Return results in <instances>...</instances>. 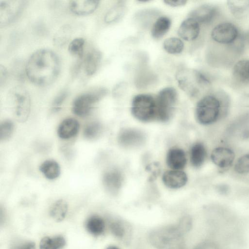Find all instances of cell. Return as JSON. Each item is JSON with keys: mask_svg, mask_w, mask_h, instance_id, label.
Segmentation results:
<instances>
[{"mask_svg": "<svg viewBox=\"0 0 249 249\" xmlns=\"http://www.w3.org/2000/svg\"><path fill=\"white\" fill-rule=\"evenodd\" d=\"M143 137L142 133L134 129L124 130L119 137L120 143L125 146H134L139 145L143 141Z\"/></svg>", "mask_w": 249, "mask_h": 249, "instance_id": "20", "label": "cell"}, {"mask_svg": "<svg viewBox=\"0 0 249 249\" xmlns=\"http://www.w3.org/2000/svg\"><path fill=\"white\" fill-rule=\"evenodd\" d=\"M163 2L166 5L171 7H178L185 5L187 1L183 0H164Z\"/></svg>", "mask_w": 249, "mask_h": 249, "instance_id": "40", "label": "cell"}, {"mask_svg": "<svg viewBox=\"0 0 249 249\" xmlns=\"http://www.w3.org/2000/svg\"><path fill=\"white\" fill-rule=\"evenodd\" d=\"M101 52L96 49H92L85 55L83 66L85 73L88 76L94 74L97 71L101 61Z\"/></svg>", "mask_w": 249, "mask_h": 249, "instance_id": "16", "label": "cell"}, {"mask_svg": "<svg viewBox=\"0 0 249 249\" xmlns=\"http://www.w3.org/2000/svg\"><path fill=\"white\" fill-rule=\"evenodd\" d=\"M216 8L212 5L203 4L193 10L189 14V18L196 20L199 24L210 22L216 15Z\"/></svg>", "mask_w": 249, "mask_h": 249, "instance_id": "13", "label": "cell"}, {"mask_svg": "<svg viewBox=\"0 0 249 249\" xmlns=\"http://www.w3.org/2000/svg\"><path fill=\"white\" fill-rule=\"evenodd\" d=\"M66 244L64 238L61 236L45 237L40 243V249H61Z\"/></svg>", "mask_w": 249, "mask_h": 249, "instance_id": "29", "label": "cell"}, {"mask_svg": "<svg viewBox=\"0 0 249 249\" xmlns=\"http://www.w3.org/2000/svg\"><path fill=\"white\" fill-rule=\"evenodd\" d=\"M232 73L237 81L249 84V60L243 59L238 61L233 67Z\"/></svg>", "mask_w": 249, "mask_h": 249, "instance_id": "21", "label": "cell"}, {"mask_svg": "<svg viewBox=\"0 0 249 249\" xmlns=\"http://www.w3.org/2000/svg\"><path fill=\"white\" fill-rule=\"evenodd\" d=\"M222 100L213 95L202 98L197 103L196 116L197 121L202 124L208 125L214 123L220 116L223 106Z\"/></svg>", "mask_w": 249, "mask_h": 249, "instance_id": "4", "label": "cell"}, {"mask_svg": "<svg viewBox=\"0 0 249 249\" xmlns=\"http://www.w3.org/2000/svg\"><path fill=\"white\" fill-rule=\"evenodd\" d=\"M218 189L220 191V192H222V193H225L226 192H227L228 188H226V186L225 185H221L218 188Z\"/></svg>", "mask_w": 249, "mask_h": 249, "instance_id": "42", "label": "cell"}, {"mask_svg": "<svg viewBox=\"0 0 249 249\" xmlns=\"http://www.w3.org/2000/svg\"><path fill=\"white\" fill-rule=\"evenodd\" d=\"M68 209L66 201L59 199L55 201L52 206L50 214L52 218L57 221H61L65 218Z\"/></svg>", "mask_w": 249, "mask_h": 249, "instance_id": "28", "label": "cell"}, {"mask_svg": "<svg viewBox=\"0 0 249 249\" xmlns=\"http://www.w3.org/2000/svg\"><path fill=\"white\" fill-rule=\"evenodd\" d=\"M14 130V124L10 120H6L0 124V140L1 142L8 140L11 138Z\"/></svg>", "mask_w": 249, "mask_h": 249, "instance_id": "33", "label": "cell"}, {"mask_svg": "<svg viewBox=\"0 0 249 249\" xmlns=\"http://www.w3.org/2000/svg\"><path fill=\"white\" fill-rule=\"evenodd\" d=\"M12 249H36V248L34 242H25L16 245Z\"/></svg>", "mask_w": 249, "mask_h": 249, "instance_id": "39", "label": "cell"}, {"mask_svg": "<svg viewBox=\"0 0 249 249\" xmlns=\"http://www.w3.org/2000/svg\"><path fill=\"white\" fill-rule=\"evenodd\" d=\"M99 2V0H71L69 3V8L75 15H88L96 10Z\"/></svg>", "mask_w": 249, "mask_h": 249, "instance_id": "15", "label": "cell"}, {"mask_svg": "<svg viewBox=\"0 0 249 249\" xmlns=\"http://www.w3.org/2000/svg\"><path fill=\"white\" fill-rule=\"evenodd\" d=\"M176 79L179 88L192 97L196 96L210 84L202 73L189 69L179 70L176 74Z\"/></svg>", "mask_w": 249, "mask_h": 249, "instance_id": "3", "label": "cell"}, {"mask_svg": "<svg viewBox=\"0 0 249 249\" xmlns=\"http://www.w3.org/2000/svg\"><path fill=\"white\" fill-rule=\"evenodd\" d=\"M103 182L107 191L112 194L117 193L122 183V177L116 170L107 171L103 175Z\"/></svg>", "mask_w": 249, "mask_h": 249, "instance_id": "17", "label": "cell"}, {"mask_svg": "<svg viewBox=\"0 0 249 249\" xmlns=\"http://www.w3.org/2000/svg\"><path fill=\"white\" fill-rule=\"evenodd\" d=\"M192 225L191 218L185 216L177 224L153 230L149 234V240L157 249H178L184 235L191 229Z\"/></svg>", "mask_w": 249, "mask_h": 249, "instance_id": "2", "label": "cell"}, {"mask_svg": "<svg viewBox=\"0 0 249 249\" xmlns=\"http://www.w3.org/2000/svg\"><path fill=\"white\" fill-rule=\"evenodd\" d=\"M70 35V29L67 26L63 27L55 35L54 42L59 46L65 44L69 38Z\"/></svg>", "mask_w": 249, "mask_h": 249, "instance_id": "36", "label": "cell"}, {"mask_svg": "<svg viewBox=\"0 0 249 249\" xmlns=\"http://www.w3.org/2000/svg\"><path fill=\"white\" fill-rule=\"evenodd\" d=\"M212 38L216 42L225 44L233 43L238 38L236 27L230 22H223L215 26L211 32Z\"/></svg>", "mask_w": 249, "mask_h": 249, "instance_id": "10", "label": "cell"}, {"mask_svg": "<svg viewBox=\"0 0 249 249\" xmlns=\"http://www.w3.org/2000/svg\"><path fill=\"white\" fill-rule=\"evenodd\" d=\"M131 112L138 120L147 122L157 118L156 98L147 94L135 96L131 104Z\"/></svg>", "mask_w": 249, "mask_h": 249, "instance_id": "5", "label": "cell"}, {"mask_svg": "<svg viewBox=\"0 0 249 249\" xmlns=\"http://www.w3.org/2000/svg\"><path fill=\"white\" fill-rule=\"evenodd\" d=\"M194 249H218V248L213 242L204 241L197 245Z\"/></svg>", "mask_w": 249, "mask_h": 249, "instance_id": "38", "label": "cell"}, {"mask_svg": "<svg viewBox=\"0 0 249 249\" xmlns=\"http://www.w3.org/2000/svg\"><path fill=\"white\" fill-rule=\"evenodd\" d=\"M171 25L170 19L165 16L159 18L151 29V35L155 39L162 37L169 31Z\"/></svg>", "mask_w": 249, "mask_h": 249, "instance_id": "22", "label": "cell"}, {"mask_svg": "<svg viewBox=\"0 0 249 249\" xmlns=\"http://www.w3.org/2000/svg\"><path fill=\"white\" fill-rule=\"evenodd\" d=\"M235 171L240 174L249 173V154L238 159L234 166Z\"/></svg>", "mask_w": 249, "mask_h": 249, "instance_id": "34", "label": "cell"}, {"mask_svg": "<svg viewBox=\"0 0 249 249\" xmlns=\"http://www.w3.org/2000/svg\"><path fill=\"white\" fill-rule=\"evenodd\" d=\"M163 47L168 53L176 54L182 52L184 48V44L180 39L173 37L165 39L163 42Z\"/></svg>", "mask_w": 249, "mask_h": 249, "instance_id": "30", "label": "cell"}, {"mask_svg": "<svg viewBox=\"0 0 249 249\" xmlns=\"http://www.w3.org/2000/svg\"><path fill=\"white\" fill-rule=\"evenodd\" d=\"M107 249H119L117 247L115 246H109Z\"/></svg>", "mask_w": 249, "mask_h": 249, "instance_id": "43", "label": "cell"}, {"mask_svg": "<svg viewBox=\"0 0 249 249\" xmlns=\"http://www.w3.org/2000/svg\"><path fill=\"white\" fill-rule=\"evenodd\" d=\"M102 126L98 122H92L89 123L85 127L83 135L85 138L89 140H93L97 138L101 134Z\"/></svg>", "mask_w": 249, "mask_h": 249, "instance_id": "32", "label": "cell"}, {"mask_svg": "<svg viewBox=\"0 0 249 249\" xmlns=\"http://www.w3.org/2000/svg\"><path fill=\"white\" fill-rule=\"evenodd\" d=\"M162 181L167 187L178 189L186 184L187 176L184 172L181 170H169L164 173Z\"/></svg>", "mask_w": 249, "mask_h": 249, "instance_id": "14", "label": "cell"}, {"mask_svg": "<svg viewBox=\"0 0 249 249\" xmlns=\"http://www.w3.org/2000/svg\"><path fill=\"white\" fill-rule=\"evenodd\" d=\"M61 69L57 54L48 49L35 52L28 59L25 73L29 81L39 87L51 85L58 77Z\"/></svg>", "mask_w": 249, "mask_h": 249, "instance_id": "1", "label": "cell"}, {"mask_svg": "<svg viewBox=\"0 0 249 249\" xmlns=\"http://www.w3.org/2000/svg\"><path fill=\"white\" fill-rule=\"evenodd\" d=\"M27 2L24 0H0V26L4 27L13 22Z\"/></svg>", "mask_w": 249, "mask_h": 249, "instance_id": "9", "label": "cell"}, {"mask_svg": "<svg viewBox=\"0 0 249 249\" xmlns=\"http://www.w3.org/2000/svg\"><path fill=\"white\" fill-rule=\"evenodd\" d=\"M227 4L231 12L237 18H242L248 13L249 0H228Z\"/></svg>", "mask_w": 249, "mask_h": 249, "instance_id": "24", "label": "cell"}, {"mask_svg": "<svg viewBox=\"0 0 249 249\" xmlns=\"http://www.w3.org/2000/svg\"><path fill=\"white\" fill-rule=\"evenodd\" d=\"M107 91V89L99 88L80 94L73 101V113L80 117L87 116L91 111L93 105L105 96Z\"/></svg>", "mask_w": 249, "mask_h": 249, "instance_id": "7", "label": "cell"}, {"mask_svg": "<svg viewBox=\"0 0 249 249\" xmlns=\"http://www.w3.org/2000/svg\"><path fill=\"white\" fill-rule=\"evenodd\" d=\"M126 10L123 1H119L107 12L105 16V21L110 23L118 21L124 16Z\"/></svg>", "mask_w": 249, "mask_h": 249, "instance_id": "26", "label": "cell"}, {"mask_svg": "<svg viewBox=\"0 0 249 249\" xmlns=\"http://www.w3.org/2000/svg\"><path fill=\"white\" fill-rule=\"evenodd\" d=\"M109 227L112 233L117 237L123 238L125 235L126 229L122 222L118 220L112 221Z\"/></svg>", "mask_w": 249, "mask_h": 249, "instance_id": "35", "label": "cell"}, {"mask_svg": "<svg viewBox=\"0 0 249 249\" xmlns=\"http://www.w3.org/2000/svg\"><path fill=\"white\" fill-rule=\"evenodd\" d=\"M86 227L89 233L94 235H99L104 232L105 225L102 217L98 215H92L87 220Z\"/></svg>", "mask_w": 249, "mask_h": 249, "instance_id": "27", "label": "cell"}, {"mask_svg": "<svg viewBox=\"0 0 249 249\" xmlns=\"http://www.w3.org/2000/svg\"><path fill=\"white\" fill-rule=\"evenodd\" d=\"M206 156V149L202 143H197L192 146L191 150L190 160L192 164L194 167H200L203 163Z\"/></svg>", "mask_w": 249, "mask_h": 249, "instance_id": "25", "label": "cell"}, {"mask_svg": "<svg viewBox=\"0 0 249 249\" xmlns=\"http://www.w3.org/2000/svg\"><path fill=\"white\" fill-rule=\"evenodd\" d=\"M178 93L173 87L162 89L156 98L157 118L162 122L168 121L172 116L177 102Z\"/></svg>", "mask_w": 249, "mask_h": 249, "instance_id": "6", "label": "cell"}, {"mask_svg": "<svg viewBox=\"0 0 249 249\" xmlns=\"http://www.w3.org/2000/svg\"><path fill=\"white\" fill-rule=\"evenodd\" d=\"M166 162L172 169L180 170L185 167L186 163L185 152L178 148L170 149L167 154Z\"/></svg>", "mask_w": 249, "mask_h": 249, "instance_id": "19", "label": "cell"}, {"mask_svg": "<svg viewBox=\"0 0 249 249\" xmlns=\"http://www.w3.org/2000/svg\"><path fill=\"white\" fill-rule=\"evenodd\" d=\"M199 32V24L193 18L189 17L182 22L178 32L181 38L188 41L196 39Z\"/></svg>", "mask_w": 249, "mask_h": 249, "instance_id": "12", "label": "cell"}, {"mask_svg": "<svg viewBox=\"0 0 249 249\" xmlns=\"http://www.w3.org/2000/svg\"><path fill=\"white\" fill-rule=\"evenodd\" d=\"M7 71L5 68L2 65H0V84L2 86L4 84L7 79Z\"/></svg>", "mask_w": 249, "mask_h": 249, "instance_id": "41", "label": "cell"}, {"mask_svg": "<svg viewBox=\"0 0 249 249\" xmlns=\"http://www.w3.org/2000/svg\"><path fill=\"white\" fill-rule=\"evenodd\" d=\"M85 40L82 37H77L73 39L69 44L68 51L69 53L79 58L84 56V48Z\"/></svg>", "mask_w": 249, "mask_h": 249, "instance_id": "31", "label": "cell"}, {"mask_svg": "<svg viewBox=\"0 0 249 249\" xmlns=\"http://www.w3.org/2000/svg\"><path fill=\"white\" fill-rule=\"evenodd\" d=\"M13 99L14 115L19 123L26 121L29 117L30 108V97L27 90L23 87L17 86L12 90Z\"/></svg>", "mask_w": 249, "mask_h": 249, "instance_id": "8", "label": "cell"}, {"mask_svg": "<svg viewBox=\"0 0 249 249\" xmlns=\"http://www.w3.org/2000/svg\"><path fill=\"white\" fill-rule=\"evenodd\" d=\"M79 122L72 118L64 120L59 125L57 129V135L62 139H69L74 137L79 129Z\"/></svg>", "mask_w": 249, "mask_h": 249, "instance_id": "18", "label": "cell"}, {"mask_svg": "<svg viewBox=\"0 0 249 249\" xmlns=\"http://www.w3.org/2000/svg\"><path fill=\"white\" fill-rule=\"evenodd\" d=\"M68 96V92L63 90L60 92L54 98L53 102V107L54 110H58L60 106L63 104Z\"/></svg>", "mask_w": 249, "mask_h": 249, "instance_id": "37", "label": "cell"}, {"mask_svg": "<svg viewBox=\"0 0 249 249\" xmlns=\"http://www.w3.org/2000/svg\"><path fill=\"white\" fill-rule=\"evenodd\" d=\"M213 162L218 167L226 168L231 165L234 158V152L231 149L224 147L214 148L211 155Z\"/></svg>", "mask_w": 249, "mask_h": 249, "instance_id": "11", "label": "cell"}, {"mask_svg": "<svg viewBox=\"0 0 249 249\" xmlns=\"http://www.w3.org/2000/svg\"><path fill=\"white\" fill-rule=\"evenodd\" d=\"M39 170L47 178L51 180L57 178L60 174L59 164L53 160L44 161L40 165Z\"/></svg>", "mask_w": 249, "mask_h": 249, "instance_id": "23", "label": "cell"}]
</instances>
